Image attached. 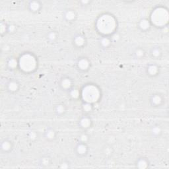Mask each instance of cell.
<instances>
[{"mask_svg":"<svg viewBox=\"0 0 169 169\" xmlns=\"http://www.w3.org/2000/svg\"><path fill=\"white\" fill-rule=\"evenodd\" d=\"M75 154L78 157H83L88 154L89 147L87 143L79 141L75 147Z\"/></svg>","mask_w":169,"mask_h":169,"instance_id":"6da1fadb","label":"cell"},{"mask_svg":"<svg viewBox=\"0 0 169 169\" xmlns=\"http://www.w3.org/2000/svg\"><path fill=\"white\" fill-rule=\"evenodd\" d=\"M13 144L11 140L8 139H4L1 141V144H0V151L3 154L6 153H9L11 152L13 149Z\"/></svg>","mask_w":169,"mask_h":169,"instance_id":"7a4b0ae2","label":"cell"},{"mask_svg":"<svg viewBox=\"0 0 169 169\" xmlns=\"http://www.w3.org/2000/svg\"><path fill=\"white\" fill-rule=\"evenodd\" d=\"M44 137L47 141H53L57 138V132L52 127H47L44 132Z\"/></svg>","mask_w":169,"mask_h":169,"instance_id":"3957f363","label":"cell"},{"mask_svg":"<svg viewBox=\"0 0 169 169\" xmlns=\"http://www.w3.org/2000/svg\"><path fill=\"white\" fill-rule=\"evenodd\" d=\"M163 97L161 95L158 93L153 94L149 99L150 104L153 107L160 106L163 103Z\"/></svg>","mask_w":169,"mask_h":169,"instance_id":"277c9868","label":"cell"},{"mask_svg":"<svg viewBox=\"0 0 169 169\" xmlns=\"http://www.w3.org/2000/svg\"><path fill=\"white\" fill-rule=\"evenodd\" d=\"M7 91L11 93H15L20 89V84L17 80L10 79L6 84Z\"/></svg>","mask_w":169,"mask_h":169,"instance_id":"5b68a950","label":"cell"},{"mask_svg":"<svg viewBox=\"0 0 169 169\" xmlns=\"http://www.w3.org/2000/svg\"><path fill=\"white\" fill-rule=\"evenodd\" d=\"M162 54V50L158 46L153 47L149 51V55L153 59H159L161 57Z\"/></svg>","mask_w":169,"mask_h":169,"instance_id":"8992f818","label":"cell"},{"mask_svg":"<svg viewBox=\"0 0 169 169\" xmlns=\"http://www.w3.org/2000/svg\"><path fill=\"white\" fill-rule=\"evenodd\" d=\"M42 8V5L40 2H30L28 5V9L29 11L33 13H37Z\"/></svg>","mask_w":169,"mask_h":169,"instance_id":"52a82bcc","label":"cell"},{"mask_svg":"<svg viewBox=\"0 0 169 169\" xmlns=\"http://www.w3.org/2000/svg\"><path fill=\"white\" fill-rule=\"evenodd\" d=\"M162 133V130L161 127L159 125H153L150 130V134L151 136L154 138H158L159 137Z\"/></svg>","mask_w":169,"mask_h":169,"instance_id":"ba28073f","label":"cell"},{"mask_svg":"<svg viewBox=\"0 0 169 169\" xmlns=\"http://www.w3.org/2000/svg\"><path fill=\"white\" fill-rule=\"evenodd\" d=\"M73 85V81L69 78H64L61 80L60 86L63 89L67 91L71 90Z\"/></svg>","mask_w":169,"mask_h":169,"instance_id":"9c48e42d","label":"cell"},{"mask_svg":"<svg viewBox=\"0 0 169 169\" xmlns=\"http://www.w3.org/2000/svg\"><path fill=\"white\" fill-rule=\"evenodd\" d=\"M146 52L141 47H137L133 52V56L137 60H141L145 57Z\"/></svg>","mask_w":169,"mask_h":169,"instance_id":"30bf717a","label":"cell"},{"mask_svg":"<svg viewBox=\"0 0 169 169\" xmlns=\"http://www.w3.org/2000/svg\"><path fill=\"white\" fill-rule=\"evenodd\" d=\"M149 162L145 157H140L138 158L136 162V166L138 168H146L149 167Z\"/></svg>","mask_w":169,"mask_h":169,"instance_id":"8fae6325","label":"cell"},{"mask_svg":"<svg viewBox=\"0 0 169 169\" xmlns=\"http://www.w3.org/2000/svg\"><path fill=\"white\" fill-rule=\"evenodd\" d=\"M158 68L155 64H149L147 65L146 68V73L148 75L154 77L158 74Z\"/></svg>","mask_w":169,"mask_h":169,"instance_id":"7c38bea8","label":"cell"},{"mask_svg":"<svg viewBox=\"0 0 169 169\" xmlns=\"http://www.w3.org/2000/svg\"><path fill=\"white\" fill-rule=\"evenodd\" d=\"M52 163V158L49 156H42L40 158L38 165L41 167H48Z\"/></svg>","mask_w":169,"mask_h":169,"instance_id":"4fadbf2b","label":"cell"},{"mask_svg":"<svg viewBox=\"0 0 169 169\" xmlns=\"http://www.w3.org/2000/svg\"><path fill=\"white\" fill-rule=\"evenodd\" d=\"M55 113L59 117L62 116L64 115L66 112V107L63 104H58L55 107Z\"/></svg>","mask_w":169,"mask_h":169,"instance_id":"5bb4252c","label":"cell"},{"mask_svg":"<svg viewBox=\"0 0 169 169\" xmlns=\"http://www.w3.org/2000/svg\"><path fill=\"white\" fill-rule=\"evenodd\" d=\"M77 15L75 14V12L73 10L69 9L67 11H65L64 14V19L67 20L68 22H73L75 20Z\"/></svg>","mask_w":169,"mask_h":169,"instance_id":"9a60e30c","label":"cell"},{"mask_svg":"<svg viewBox=\"0 0 169 169\" xmlns=\"http://www.w3.org/2000/svg\"><path fill=\"white\" fill-rule=\"evenodd\" d=\"M89 64L90 63L87 59L85 58H83L80 59V60H79L78 65L79 68L81 70L85 71V70L88 69V68L89 67V65H90Z\"/></svg>","mask_w":169,"mask_h":169,"instance_id":"2e32d148","label":"cell"},{"mask_svg":"<svg viewBox=\"0 0 169 169\" xmlns=\"http://www.w3.org/2000/svg\"><path fill=\"white\" fill-rule=\"evenodd\" d=\"M85 42L86 41H85V37L81 34H78V36H76L73 40L74 44L77 46V47L79 48L83 47L85 44Z\"/></svg>","mask_w":169,"mask_h":169,"instance_id":"e0dca14e","label":"cell"},{"mask_svg":"<svg viewBox=\"0 0 169 169\" xmlns=\"http://www.w3.org/2000/svg\"><path fill=\"white\" fill-rule=\"evenodd\" d=\"M46 37H47V40H48L50 42L54 43L58 40V34L56 31H54V30H51V31H49L47 33Z\"/></svg>","mask_w":169,"mask_h":169,"instance_id":"ac0fdd59","label":"cell"},{"mask_svg":"<svg viewBox=\"0 0 169 169\" xmlns=\"http://www.w3.org/2000/svg\"><path fill=\"white\" fill-rule=\"evenodd\" d=\"M79 124H80V126H81V127H82V128L83 129L89 128L91 125V118L87 116H84L82 118L81 120L79 121Z\"/></svg>","mask_w":169,"mask_h":169,"instance_id":"d6986e66","label":"cell"},{"mask_svg":"<svg viewBox=\"0 0 169 169\" xmlns=\"http://www.w3.org/2000/svg\"><path fill=\"white\" fill-rule=\"evenodd\" d=\"M138 26H139L138 27H139L142 31H146L147 30L150 28V24L149 20H147V19H141L140 21Z\"/></svg>","mask_w":169,"mask_h":169,"instance_id":"ffe728a7","label":"cell"},{"mask_svg":"<svg viewBox=\"0 0 169 169\" xmlns=\"http://www.w3.org/2000/svg\"><path fill=\"white\" fill-rule=\"evenodd\" d=\"M111 44V40L109 37H102L100 40V45L102 47H103L105 48H108L109 46Z\"/></svg>","mask_w":169,"mask_h":169,"instance_id":"44dd1931","label":"cell"},{"mask_svg":"<svg viewBox=\"0 0 169 169\" xmlns=\"http://www.w3.org/2000/svg\"><path fill=\"white\" fill-rule=\"evenodd\" d=\"M7 65L9 66V68H11V69H13L17 66L16 60H15L14 58L9 59V61H7Z\"/></svg>","mask_w":169,"mask_h":169,"instance_id":"7402d4cb","label":"cell"},{"mask_svg":"<svg viewBox=\"0 0 169 169\" xmlns=\"http://www.w3.org/2000/svg\"><path fill=\"white\" fill-rule=\"evenodd\" d=\"M89 140V136L86 134H83L80 136L79 137V141L83 142V143H87Z\"/></svg>","mask_w":169,"mask_h":169,"instance_id":"603a6c76","label":"cell"},{"mask_svg":"<svg viewBox=\"0 0 169 169\" xmlns=\"http://www.w3.org/2000/svg\"><path fill=\"white\" fill-rule=\"evenodd\" d=\"M16 30V26L12 24H7V33H14Z\"/></svg>","mask_w":169,"mask_h":169,"instance_id":"cb8c5ba5","label":"cell"},{"mask_svg":"<svg viewBox=\"0 0 169 169\" xmlns=\"http://www.w3.org/2000/svg\"><path fill=\"white\" fill-rule=\"evenodd\" d=\"M37 133H36V132L33 131L29 132V138L30 140H36V139H37Z\"/></svg>","mask_w":169,"mask_h":169,"instance_id":"d4e9b609","label":"cell"},{"mask_svg":"<svg viewBox=\"0 0 169 169\" xmlns=\"http://www.w3.org/2000/svg\"><path fill=\"white\" fill-rule=\"evenodd\" d=\"M60 167L62 168H69V162H67V161H64L61 164V166Z\"/></svg>","mask_w":169,"mask_h":169,"instance_id":"484cf974","label":"cell"}]
</instances>
